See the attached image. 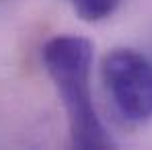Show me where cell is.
<instances>
[{"instance_id":"obj_1","label":"cell","mask_w":152,"mask_h":150,"mask_svg":"<svg viewBox=\"0 0 152 150\" xmlns=\"http://www.w3.org/2000/svg\"><path fill=\"white\" fill-rule=\"evenodd\" d=\"M41 60L64 103L72 146L80 150L113 148L91 91L93 43L80 35H56L43 45Z\"/></svg>"},{"instance_id":"obj_2","label":"cell","mask_w":152,"mask_h":150,"mask_svg":"<svg viewBox=\"0 0 152 150\" xmlns=\"http://www.w3.org/2000/svg\"><path fill=\"white\" fill-rule=\"evenodd\" d=\"M101 74L117 115L132 125L152 119V62L140 51L117 48L103 58Z\"/></svg>"},{"instance_id":"obj_3","label":"cell","mask_w":152,"mask_h":150,"mask_svg":"<svg viewBox=\"0 0 152 150\" xmlns=\"http://www.w3.org/2000/svg\"><path fill=\"white\" fill-rule=\"evenodd\" d=\"M76 15L86 23H99L109 19L124 0H68Z\"/></svg>"}]
</instances>
